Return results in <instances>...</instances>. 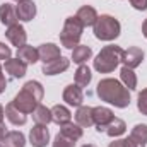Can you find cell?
<instances>
[{
    "label": "cell",
    "mask_w": 147,
    "mask_h": 147,
    "mask_svg": "<svg viewBox=\"0 0 147 147\" xmlns=\"http://www.w3.org/2000/svg\"><path fill=\"white\" fill-rule=\"evenodd\" d=\"M96 94L101 101L110 103L115 108H127L130 105V92L128 89L116 79H101L96 87Z\"/></svg>",
    "instance_id": "1"
},
{
    "label": "cell",
    "mask_w": 147,
    "mask_h": 147,
    "mask_svg": "<svg viewBox=\"0 0 147 147\" xmlns=\"http://www.w3.org/2000/svg\"><path fill=\"white\" fill-rule=\"evenodd\" d=\"M123 48L118 45H108L105 46L94 58V70L99 74H110L113 72L118 63H121V57H123Z\"/></svg>",
    "instance_id": "2"
},
{
    "label": "cell",
    "mask_w": 147,
    "mask_h": 147,
    "mask_svg": "<svg viewBox=\"0 0 147 147\" xmlns=\"http://www.w3.org/2000/svg\"><path fill=\"white\" fill-rule=\"evenodd\" d=\"M94 29V36L101 41H113L120 36V31H121V26L118 22V19H115L113 16L108 14H103V16H98V21L96 24L92 26Z\"/></svg>",
    "instance_id": "3"
},
{
    "label": "cell",
    "mask_w": 147,
    "mask_h": 147,
    "mask_svg": "<svg viewBox=\"0 0 147 147\" xmlns=\"http://www.w3.org/2000/svg\"><path fill=\"white\" fill-rule=\"evenodd\" d=\"M82 31H84V26L80 24V21L72 16V17H67L65 22H63V28H62V33H60V43L63 48L67 50H74L80 38H82Z\"/></svg>",
    "instance_id": "4"
},
{
    "label": "cell",
    "mask_w": 147,
    "mask_h": 147,
    "mask_svg": "<svg viewBox=\"0 0 147 147\" xmlns=\"http://www.w3.org/2000/svg\"><path fill=\"white\" fill-rule=\"evenodd\" d=\"M12 105H14L17 110H21L22 113L29 115V113H33V111H34V108H36L39 103L34 99V96H31L28 91L21 89V91L16 94V98L12 99Z\"/></svg>",
    "instance_id": "5"
},
{
    "label": "cell",
    "mask_w": 147,
    "mask_h": 147,
    "mask_svg": "<svg viewBox=\"0 0 147 147\" xmlns=\"http://www.w3.org/2000/svg\"><path fill=\"white\" fill-rule=\"evenodd\" d=\"M144 57H146V53H144L142 48H139V46H130L128 50L123 51L121 63H123V67H128V69L134 70V69H137V67L144 62Z\"/></svg>",
    "instance_id": "6"
},
{
    "label": "cell",
    "mask_w": 147,
    "mask_h": 147,
    "mask_svg": "<svg viewBox=\"0 0 147 147\" xmlns=\"http://www.w3.org/2000/svg\"><path fill=\"white\" fill-rule=\"evenodd\" d=\"M92 118H94L96 130H98L99 134H101V132L105 134L106 125L115 118V115H113V111H111L110 108H106V106H96V108H92Z\"/></svg>",
    "instance_id": "7"
},
{
    "label": "cell",
    "mask_w": 147,
    "mask_h": 147,
    "mask_svg": "<svg viewBox=\"0 0 147 147\" xmlns=\"http://www.w3.org/2000/svg\"><path fill=\"white\" fill-rule=\"evenodd\" d=\"M62 98H63V101H65L67 105L79 108V106L82 105V101H84V91H82V87H79L77 84H70V86H67V87L63 89Z\"/></svg>",
    "instance_id": "8"
},
{
    "label": "cell",
    "mask_w": 147,
    "mask_h": 147,
    "mask_svg": "<svg viewBox=\"0 0 147 147\" xmlns=\"http://www.w3.org/2000/svg\"><path fill=\"white\" fill-rule=\"evenodd\" d=\"M29 142L33 147H46L50 142V132L46 128V125H34L29 132Z\"/></svg>",
    "instance_id": "9"
},
{
    "label": "cell",
    "mask_w": 147,
    "mask_h": 147,
    "mask_svg": "<svg viewBox=\"0 0 147 147\" xmlns=\"http://www.w3.org/2000/svg\"><path fill=\"white\" fill-rule=\"evenodd\" d=\"M5 36H7V39L12 43V46H17V48H21V46H24V45H26L28 33H26V29H24L21 24H14V26L7 28V31H5Z\"/></svg>",
    "instance_id": "10"
},
{
    "label": "cell",
    "mask_w": 147,
    "mask_h": 147,
    "mask_svg": "<svg viewBox=\"0 0 147 147\" xmlns=\"http://www.w3.org/2000/svg\"><path fill=\"white\" fill-rule=\"evenodd\" d=\"M69 67H70V60L65 58V57H58V58L45 63L43 69H41V72L45 74V75H57V74L65 72Z\"/></svg>",
    "instance_id": "11"
},
{
    "label": "cell",
    "mask_w": 147,
    "mask_h": 147,
    "mask_svg": "<svg viewBox=\"0 0 147 147\" xmlns=\"http://www.w3.org/2000/svg\"><path fill=\"white\" fill-rule=\"evenodd\" d=\"M16 12H17V17L19 21L22 22H29L34 19L36 16V3L33 0H22L16 5Z\"/></svg>",
    "instance_id": "12"
},
{
    "label": "cell",
    "mask_w": 147,
    "mask_h": 147,
    "mask_svg": "<svg viewBox=\"0 0 147 147\" xmlns=\"http://www.w3.org/2000/svg\"><path fill=\"white\" fill-rule=\"evenodd\" d=\"M3 69H5V72L9 74L12 79H21V77L26 75L28 65H26L22 60H19V58L16 57V58H9V60H5Z\"/></svg>",
    "instance_id": "13"
},
{
    "label": "cell",
    "mask_w": 147,
    "mask_h": 147,
    "mask_svg": "<svg viewBox=\"0 0 147 147\" xmlns=\"http://www.w3.org/2000/svg\"><path fill=\"white\" fill-rule=\"evenodd\" d=\"M75 17L80 21V24H82L84 28H91V26H94L96 21H98V12H96V9L91 7V5H82V7L77 10Z\"/></svg>",
    "instance_id": "14"
},
{
    "label": "cell",
    "mask_w": 147,
    "mask_h": 147,
    "mask_svg": "<svg viewBox=\"0 0 147 147\" xmlns=\"http://www.w3.org/2000/svg\"><path fill=\"white\" fill-rule=\"evenodd\" d=\"M38 55H39V62H43V65L48 63V62H51V60H55V58H58V57H62L60 55V48L55 43L39 45L38 46Z\"/></svg>",
    "instance_id": "15"
},
{
    "label": "cell",
    "mask_w": 147,
    "mask_h": 147,
    "mask_svg": "<svg viewBox=\"0 0 147 147\" xmlns=\"http://www.w3.org/2000/svg\"><path fill=\"white\" fill-rule=\"evenodd\" d=\"M0 22L7 28L14 26V24H19V17H17V12H16V7L12 3H2L0 5Z\"/></svg>",
    "instance_id": "16"
},
{
    "label": "cell",
    "mask_w": 147,
    "mask_h": 147,
    "mask_svg": "<svg viewBox=\"0 0 147 147\" xmlns=\"http://www.w3.org/2000/svg\"><path fill=\"white\" fill-rule=\"evenodd\" d=\"M19 60H22L26 65H34L36 62H39V55H38V48L31 46V45H24L21 48H17V55Z\"/></svg>",
    "instance_id": "17"
},
{
    "label": "cell",
    "mask_w": 147,
    "mask_h": 147,
    "mask_svg": "<svg viewBox=\"0 0 147 147\" xmlns=\"http://www.w3.org/2000/svg\"><path fill=\"white\" fill-rule=\"evenodd\" d=\"M75 123L80 125L82 128H91L94 125V118H92V108L91 106H79L75 111Z\"/></svg>",
    "instance_id": "18"
},
{
    "label": "cell",
    "mask_w": 147,
    "mask_h": 147,
    "mask_svg": "<svg viewBox=\"0 0 147 147\" xmlns=\"http://www.w3.org/2000/svg\"><path fill=\"white\" fill-rule=\"evenodd\" d=\"M70 120H72V113L70 110L67 108V106H63V105H55L53 108H51V121L53 123H57V125H65V123H70Z\"/></svg>",
    "instance_id": "19"
},
{
    "label": "cell",
    "mask_w": 147,
    "mask_h": 147,
    "mask_svg": "<svg viewBox=\"0 0 147 147\" xmlns=\"http://www.w3.org/2000/svg\"><path fill=\"white\" fill-rule=\"evenodd\" d=\"M82 134H84V130H82V127L80 125H77V123H65V125H62L60 127V135H63L65 139H69L70 142H77V140H80L82 139Z\"/></svg>",
    "instance_id": "20"
},
{
    "label": "cell",
    "mask_w": 147,
    "mask_h": 147,
    "mask_svg": "<svg viewBox=\"0 0 147 147\" xmlns=\"http://www.w3.org/2000/svg\"><path fill=\"white\" fill-rule=\"evenodd\" d=\"M5 116H7V120H9L12 125H16V127H21V125H24V123L28 121V115L22 113L21 110H17V108L12 105V101L5 106Z\"/></svg>",
    "instance_id": "21"
},
{
    "label": "cell",
    "mask_w": 147,
    "mask_h": 147,
    "mask_svg": "<svg viewBox=\"0 0 147 147\" xmlns=\"http://www.w3.org/2000/svg\"><path fill=\"white\" fill-rule=\"evenodd\" d=\"M91 57H92L91 46H87V45H77L72 50V58L70 60H74V63H77V65H84L87 60H91Z\"/></svg>",
    "instance_id": "22"
},
{
    "label": "cell",
    "mask_w": 147,
    "mask_h": 147,
    "mask_svg": "<svg viewBox=\"0 0 147 147\" xmlns=\"http://www.w3.org/2000/svg\"><path fill=\"white\" fill-rule=\"evenodd\" d=\"M127 132V125H125V121L121 120V118H113L110 123L106 125V128H105V134L111 137V139H116V137H120V135H123Z\"/></svg>",
    "instance_id": "23"
},
{
    "label": "cell",
    "mask_w": 147,
    "mask_h": 147,
    "mask_svg": "<svg viewBox=\"0 0 147 147\" xmlns=\"http://www.w3.org/2000/svg\"><path fill=\"white\" fill-rule=\"evenodd\" d=\"M3 147H26V137L22 135V132H17V130H12V132H7L5 137H3Z\"/></svg>",
    "instance_id": "24"
},
{
    "label": "cell",
    "mask_w": 147,
    "mask_h": 147,
    "mask_svg": "<svg viewBox=\"0 0 147 147\" xmlns=\"http://www.w3.org/2000/svg\"><path fill=\"white\" fill-rule=\"evenodd\" d=\"M75 84L79 87H87L92 80V72L87 65H79V69L75 70Z\"/></svg>",
    "instance_id": "25"
},
{
    "label": "cell",
    "mask_w": 147,
    "mask_h": 147,
    "mask_svg": "<svg viewBox=\"0 0 147 147\" xmlns=\"http://www.w3.org/2000/svg\"><path fill=\"white\" fill-rule=\"evenodd\" d=\"M31 115H33V120L36 125H48L51 121V110L43 105H38Z\"/></svg>",
    "instance_id": "26"
},
{
    "label": "cell",
    "mask_w": 147,
    "mask_h": 147,
    "mask_svg": "<svg viewBox=\"0 0 147 147\" xmlns=\"http://www.w3.org/2000/svg\"><path fill=\"white\" fill-rule=\"evenodd\" d=\"M120 79H121V84L128 89V91H135L137 89V75L132 69L128 67H123L120 70Z\"/></svg>",
    "instance_id": "27"
},
{
    "label": "cell",
    "mask_w": 147,
    "mask_h": 147,
    "mask_svg": "<svg viewBox=\"0 0 147 147\" xmlns=\"http://www.w3.org/2000/svg\"><path fill=\"white\" fill-rule=\"evenodd\" d=\"M22 89L24 91H28L31 96H34V99H36L38 103L43 99V96H45V89H43V86L38 82V80H29V82H26L24 86H22Z\"/></svg>",
    "instance_id": "28"
},
{
    "label": "cell",
    "mask_w": 147,
    "mask_h": 147,
    "mask_svg": "<svg viewBox=\"0 0 147 147\" xmlns=\"http://www.w3.org/2000/svg\"><path fill=\"white\" fill-rule=\"evenodd\" d=\"M130 137H132L134 140L140 142L142 146H146V144H147V125H146V123H137V125L132 128Z\"/></svg>",
    "instance_id": "29"
},
{
    "label": "cell",
    "mask_w": 147,
    "mask_h": 147,
    "mask_svg": "<svg viewBox=\"0 0 147 147\" xmlns=\"http://www.w3.org/2000/svg\"><path fill=\"white\" fill-rule=\"evenodd\" d=\"M137 108L142 115L147 116V89H142L137 96Z\"/></svg>",
    "instance_id": "30"
},
{
    "label": "cell",
    "mask_w": 147,
    "mask_h": 147,
    "mask_svg": "<svg viewBox=\"0 0 147 147\" xmlns=\"http://www.w3.org/2000/svg\"><path fill=\"white\" fill-rule=\"evenodd\" d=\"M51 147H74V142H70L69 139H65L63 135H57L55 137V140H53V146Z\"/></svg>",
    "instance_id": "31"
},
{
    "label": "cell",
    "mask_w": 147,
    "mask_h": 147,
    "mask_svg": "<svg viewBox=\"0 0 147 147\" xmlns=\"http://www.w3.org/2000/svg\"><path fill=\"white\" fill-rule=\"evenodd\" d=\"M9 58H12V50L0 41V60H9Z\"/></svg>",
    "instance_id": "32"
},
{
    "label": "cell",
    "mask_w": 147,
    "mask_h": 147,
    "mask_svg": "<svg viewBox=\"0 0 147 147\" xmlns=\"http://www.w3.org/2000/svg\"><path fill=\"white\" fill-rule=\"evenodd\" d=\"M128 2L137 10H147V0H128Z\"/></svg>",
    "instance_id": "33"
},
{
    "label": "cell",
    "mask_w": 147,
    "mask_h": 147,
    "mask_svg": "<svg viewBox=\"0 0 147 147\" xmlns=\"http://www.w3.org/2000/svg\"><path fill=\"white\" fill-rule=\"evenodd\" d=\"M3 69H2V65H0V94L5 91V87H7V80H5V75H3Z\"/></svg>",
    "instance_id": "34"
},
{
    "label": "cell",
    "mask_w": 147,
    "mask_h": 147,
    "mask_svg": "<svg viewBox=\"0 0 147 147\" xmlns=\"http://www.w3.org/2000/svg\"><path fill=\"white\" fill-rule=\"evenodd\" d=\"M125 144H127V147H146V146H142L140 142H137V140H134L132 137H128V139H125Z\"/></svg>",
    "instance_id": "35"
},
{
    "label": "cell",
    "mask_w": 147,
    "mask_h": 147,
    "mask_svg": "<svg viewBox=\"0 0 147 147\" xmlns=\"http://www.w3.org/2000/svg\"><path fill=\"white\" fill-rule=\"evenodd\" d=\"M108 147H127V144H125V139H115Z\"/></svg>",
    "instance_id": "36"
},
{
    "label": "cell",
    "mask_w": 147,
    "mask_h": 147,
    "mask_svg": "<svg viewBox=\"0 0 147 147\" xmlns=\"http://www.w3.org/2000/svg\"><path fill=\"white\" fill-rule=\"evenodd\" d=\"M5 125L3 123H0V146H2V142H3V137H5Z\"/></svg>",
    "instance_id": "37"
},
{
    "label": "cell",
    "mask_w": 147,
    "mask_h": 147,
    "mask_svg": "<svg viewBox=\"0 0 147 147\" xmlns=\"http://www.w3.org/2000/svg\"><path fill=\"white\" fill-rule=\"evenodd\" d=\"M142 34H144V38L147 39V19L144 21V24H142Z\"/></svg>",
    "instance_id": "38"
},
{
    "label": "cell",
    "mask_w": 147,
    "mask_h": 147,
    "mask_svg": "<svg viewBox=\"0 0 147 147\" xmlns=\"http://www.w3.org/2000/svg\"><path fill=\"white\" fill-rule=\"evenodd\" d=\"M3 116H5V110H3V106L0 105V123H3Z\"/></svg>",
    "instance_id": "39"
},
{
    "label": "cell",
    "mask_w": 147,
    "mask_h": 147,
    "mask_svg": "<svg viewBox=\"0 0 147 147\" xmlns=\"http://www.w3.org/2000/svg\"><path fill=\"white\" fill-rule=\"evenodd\" d=\"M82 147H96L94 144H86V146H82Z\"/></svg>",
    "instance_id": "40"
},
{
    "label": "cell",
    "mask_w": 147,
    "mask_h": 147,
    "mask_svg": "<svg viewBox=\"0 0 147 147\" xmlns=\"http://www.w3.org/2000/svg\"><path fill=\"white\" fill-rule=\"evenodd\" d=\"M14 2H17V3H19V2H22V0H14Z\"/></svg>",
    "instance_id": "41"
},
{
    "label": "cell",
    "mask_w": 147,
    "mask_h": 147,
    "mask_svg": "<svg viewBox=\"0 0 147 147\" xmlns=\"http://www.w3.org/2000/svg\"><path fill=\"white\" fill-rule=\"evenodd\" d=\"M0 147H3V146H0Z\"/></svg>",
    "instance_id": "42"
}]
</instances>
